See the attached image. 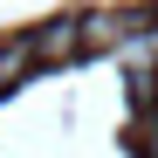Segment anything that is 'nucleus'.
Masks as SVG:
<instances>
[{
  "instance_id": "1",
  "label": "nucleus",
  "mask_w": 158,
  "mask_h": 158,
  "mask_svg": "<svg viewBox=\"0 0 158 158\" xmlns=\"http://www.w3.org/2000/svg\"><path fill=\"white\" fill-rule=\"evenodd\" d=\"M83 55V21H48L35 28V62H76Z\"/></svg>"
},
{
  "instance_id": "2",
  "label": "nucleus",
  "mask_w": 158,
  "mask_h": 158,
  "mask_svg": "<svg viewBox=\"0 0 158 158\" xmlns=\"http://www.w3.org/2000/svg\"><path fill=\"white\" fill-rule=\"evenodd\" d=\"M131 35V14H83V55H103Z\"/></svg>"
},
{
  "instance_id": "3",
  "label": "nucleus",
  "mask_w": 158,
  "mask_h": 158,
  "mask_svg": "<svg viewBox=\"0 0 158 158\" xmlns=\"http://www.w3.org/2000/svg\"><path fill=\"white\" fill-rule=\"evenodd\" d=\"M144 41H151V62H158V28H151V35H144Z\"/></svg>"
}]
</instances>
